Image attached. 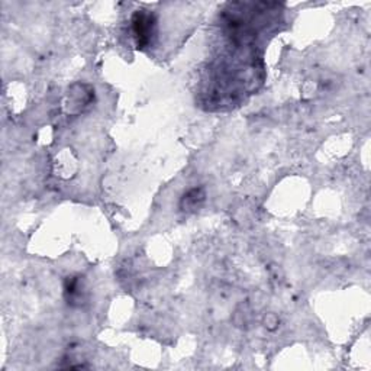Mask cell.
Wrapping results in <instances>:
<instances>
[{"mask_svg": "<svg viewBox=\"0 0 371 371\" xmlns=\"http://www.w3.org/2000/svg\"><path fill=\"white\" fill-rule=\"evenodd\" d=\"M204 198H206V195H204V190L202 187L191 189L182 198L180 209L186 211V212L196 211L198 207L204 202Z\"/></svg>", "mask_w": 371, "mask_h": 371, "instance_id": "2", "label": "cell"}, {"mask_svg": "<svg viewBox=\"0 0 371 371\" xmlns=\"http://www.w3.org/2000/svg\"><path fill=\"white\" fill-rule=\"evenodd\" d=\"M132 34L137 47L144 50L150 47L157 35V19L154 13L148 10H137L132 17Z\"/></svg>", "mask_w": 371, "mask_h": 371, "instance_id": "1", "label": "cell"}]
</instances>
